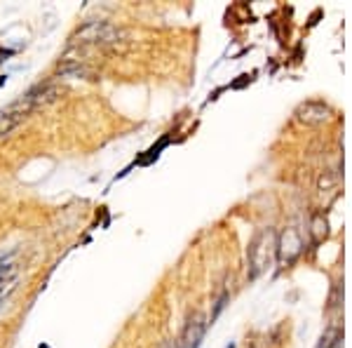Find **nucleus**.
<instances>
[{
    "instance_id": "nucleus-1",
    "label": "nucleus",
    "mask_w": 352,
    "mask_h": 348,
    "mask_svg": "<svg viewBox=\"0 0 352 348\" xmlns=\"http://www.w3.org/2000/svg\"><path fill=\"white\" fill-rule=\"evenodd\" d=\"M120 38L122 31L110 21H87L73 36V40L80 45H110V43H118Z\"/></svg>"
},
{
    "instance_id": "nucleus-2",
    "label": "nucleus",
    "mask_w": 352,
    "mask_h": 348,
    "mask_svg": "<svg viewBox=\"0 0 352 348\" xmlns=\"http://www.w3.org/2000/svg\"><path fill=\"white\" fill-rule=\"evenodd\" d=\"M296 116H298L301 123L320 125V123H327L329 118H331V111H329V106H324L320 101H305L296 109Z\"/></svg>"
},
{
    "instance_id": "nucleus-3",
    "label": "nucleus",
    "mask_w": 352,
    "mask_h": 348,
    "mask_svg": "<svg viewBox=\"0 0 352 348\" xmlns=\"http://www.w3.org/2000/svg\"><path fill=\"white\" fill-rule=\"evenodd\" d=\"M207 332V323L202 316H192L190 323L183 329V336L179 339V348H200L202 343V336Z\"/></svg>"
},
{
    "instance_id": "nucleus-4",
    "label": "nucleus",
    "mask_w": 352,
    "mask_h": 348,
    "mask_svg": "<svg viewBox=\"0 0 352 348\" xmlns=\"http://www.w3.org/2000/svg\"><path fill=\"white\" fill-rule=\"evenodd\" d=\"M265 247H270V231L261 233L256 240H254V247H251V264H254V275L258 271H263L270 261V254L265 252Z\"/></svg>"
},
{
    "instance_id": "nucleus-5",
    "label": "nucleus",
    "mask_w": 352,
    "mask_h": 348,
    "mask_svg": "<svg viewBox=\"0 0 352 348\" xmlns=\"http://www.w3.org/2000/svg\"><path fill=\"white\" fill-rule=\"evenodd\" d=\"M303 242L298 238V233L294 228H289L284 235H282V242H280V259L282 261H294L298 257V252H301Z\"/></svg>"
},
{
    "instance_id": "nucleus-6",
    "label": "nucleus",
    "mask_w": 352,
    "mask_h": 348,
    "mask_svg": "<svg viewBox=\"0 0 352 348\" xmlns=\"http://www.w3.org/2000/svg\"><path fill=\"white\" fill-rule=\"evenodd\" d=\"M24 116H26V111L21 109L19 103H12L7 111H3V113H0V136L10 134V132L24 120Z\"/></svg>"
},
{
    "instance_id": "nucleus-7",
    "label": "nucleus",
    "mask_w": 352,
    "mask_h": 348,
    "mask_svg": "<svg viewBox=\"0 0 352 348\" xmlns=\"http://www.w3.org/2000/svg\"><path fill=\"white\" fill-rule=\"evenodd\" d=\"M162 348H179V341H167Z\"/></svg>"
},
{
    "instance_id": "nucleus-8",
    "label": "nucleus",
    "mask_w": 352,
    "mask_h": 348,
    "mask_svg": "<svg viewBox=\"0 0 352 348\" xmlns=\"http://www.w3.org/2000/svg\"><path fill=\"white\" fill-rule=\"evenodd\" d=\"M0 306H3V299H0Z\"/></svg>"
},
{
    "instance_id": "nucleus-9",
    "label": "nucleus",
    "mask_w": 352,
    "mask_h": 348,
    "mask_svg": "<svg viewBox=\"0 0 352 348\" xmlns=\"http://www.w3.org/2000/svg\"><path fill=\"white\" fill-rule=\"evenodd\" d=\"M230 348H232V346H230Z\"/></svg>"
}]
</instances>
